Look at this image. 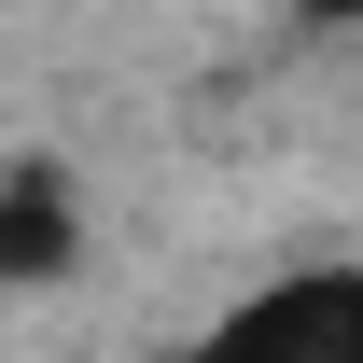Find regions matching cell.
Listing matches in <instances>:
<instances>
[{"label": "cell", "instance_id": "3", "mask_svg": "<svg viewBox=\"0 0 363 363\" xmlns=\"http://www.w3.org/2000/svg\"><path fill=\"white\" fill-rule=\"evenodd\" d=\"M294 14H308V28H363V0H294Z\"/></svg>", "mask_w": 363, "mask_h": 363}, {"label": "cell", "instance_id": "2", "mask_svg": "<svg viewBox=\"0 0 363 363\" xmlns=\"http://www.w3.org/2000/svg\"><path fill=\"white\" fill-rule=\"evenodd\" d=\"M70 252H84V224H70V182H0V279H56L70 266Z\"/></svg>", "mask_w": 363, "mask_h": 363}, {"label": "cell", "instance_id": "1", "mask_svg": "<svg viewBox=\"0 0 363 363\" xmlns=\"http://www.w3.org/2000/svg\"><path fill=\"white\" fill-rule=\"evenodd\" d=\"M196 363H363V266H294L266 294H238Z\"/></svg>", "mask_w": 363, "mask_h": 363}]
</instances>
